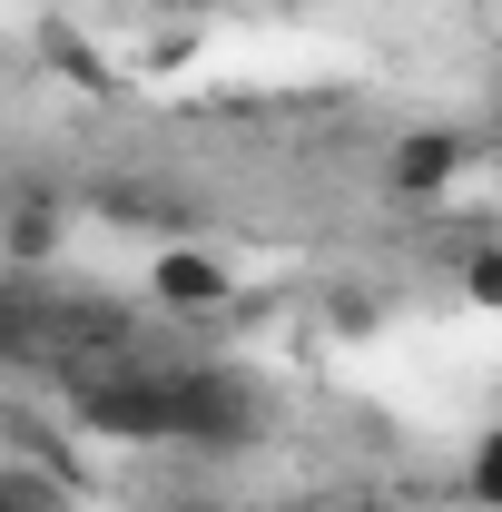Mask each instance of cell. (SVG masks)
<instances>
[{
	"label": "cell",
	"mask_w": 502,
	"mask_h": 512,
	"mask_svg": "<svg viewBox=\"0 0 502 512\" xmlns=\"http://www.w3.org/2000/svg\"><path fill=\"white\" fill-rule=\"evenodd\" d=\"M473 158H483V128H453V119H424L404 128L394 148H384L375 188L394 197V207H443V197L473 178Z\"/></svg>",
	"instance_id": "6da1fadb"
},
{
	"label": "cell",
	"mask_w": 502,
	"mask_h": 512,
	"mask_svg": "<svg viewBox=\"0 0 502 512\" xmlns=\"http://www.w3.org/2000/svg\"><path fill=\"white\" fill-rule=\"evenodd\" d=\"M148 306H158V316H227V306H237V256L197 247V237L158 247L148 256Z\"/></svg>",
	"instance_id": "7a4b0ae2"
},
{
	"label": "cell",
	"mask_w": 502,
	"mask_h": 512,
	"mask_svg": "<svg viewBox=\"0 0 502 512\" xmlns=\"http://www.w3.org/2000/svg\"><path fill=\"white\" fill-rule=\"evenodd\" d=\"M79 424L89 434H119V444H178V384L168 375H128L79 394Z\"/></svg>",
	"instance_id": "3957f363"
},
{
	"label": "cell",
	"mask_w": 502,
	"mask_h": 512,
	"mask_svg": "<svg viewBox=\"0 0 502 512\" xmlns=\"http://www.w3.org/2000/svg\"><path fill=\"white\" fill-rule=\"evenodd\" d=\"M453 493L473 512H502V414L473 434V453H463V473H453Z\"/></svg>",
	"instance_id": "277c9868"
},
{
	"label": "cell",
	"mask_w": 502,
	"mask_h": 512,
	"mask_svg": "<svg viewBox=\"0 0 502 512\" xmlns=\"http://www.w3.org/2000/svg\"><path fill=\"white\" fill-rule=\"evenodd\" d=\"M453 276H463V306H473V316H502V237L463 247V256H453Z\"/></svg>",
	"instance_id": "5b68a950"
},
{
	"label": "cell",
	"mask_w": 502,
	"mask_h": 512,
	"mask_svg": "<svg viewBox=\"0 0 502 512\" xmlns=\"http://www.w3.org/2000/svg\"><path fill=\"white\" fill-rule=\"evenodd\" d=\"M50 247H60V207H20L10 217V256L30 266V256H50Z\"/></svg>",
	"instance_id": "8992f818"
},
{
	"label": "cell",
	"mask_w": 502,
	"mask_h": 512,
	"mask_svg": "<svg viewBox=\"0 0 502 512\" xmlns=\"http://www.w3.org/2000/svg\"><path fill=\"white\" fill-rule=\"evenodd\" d=\"M483 158H502V89L483 99Z\"/></svg>",
	"instance_id": "52a82bcc"
},
{
	"label": "cell",
	"mask_w": 502,
	"mask_h": 512,
	"mask_svg": "<svg viewBox=\"0 0 502 512\" xmlns=\"http://www.w3.org/2000/svg\"><path fill=\"white\" fill-rule=\"evenodd\" d=\"M276 512H335V503H276Z\"/></svg>",
	"instance_id": "ba28073f"
},
{
	"label": "cell",
	"mask_w": 502,
	"mask_h": 512,
	"mask_svg": "<svg viewBox=\"0 0 502 512\" xmlns=\"http://www.w3.org/2000/svg\"><path fill=\"white\" fill-rule=\"evenodd\" d=\"M148 10H197V0H148Z\"/></svg>",
	"instance_id": "9c48e42d"
}]
</instances>
